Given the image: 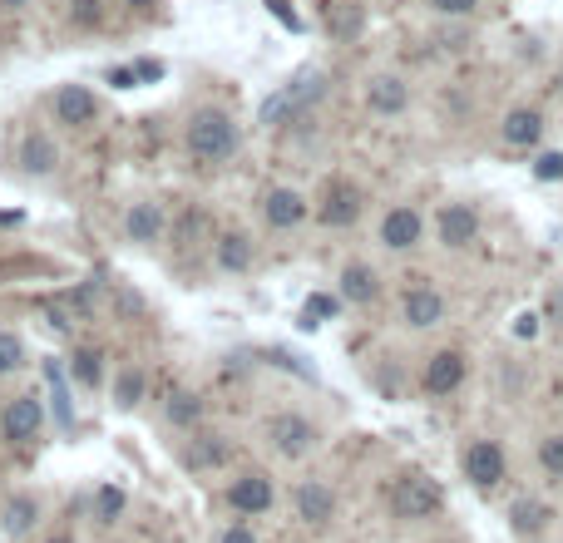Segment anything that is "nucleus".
<instances>
[{
  "instance_id": "1",
  "label": "nucleus",
  "mask_w": 563,
  "mask_h": 543,
  "mask_svg": "<svg viewBox=\"0 0 563 543\" xmlns=\"http://www.w3.org/2000/svg\"><path fill=\"white\" fill-rule=\"evenodd\" d=\"M188 149L198 158H228L238 149V124H233L223 109H203V114H193V124H188Z\"/></svg>"
},
{
  "instance_id": "2",
  "label": "nucleus",
  "mask_w": 563,
  "mask_h": 543,
  "mask_svg": "<svg viewBox=\"0 0 563 543\" xmlns=\"http://www.w3.org/2000/svg\"><path fill=\"white\" fill-rule=\"evenodd\" d=\"M440 504H445V494L425 474H405L401 484H396V494H391V509L401 519H430V514H440Z\"/></svg>"
},
{
  "instance_id": "3",
  "label": "nucleus",
  "mask_w": 563,
  "mask_h": 543,
  "mask_svg": "<svg viewBox=\"0 0 563 543\" xmlns=\"http://www.w3.org/2000/svg\"><path fill=\"white\" fill-rule=\"evenodd\" d=\"M322 89H326L322 75H302L297 84H287L277 99H267V104H262V124H282L287 114H302L312 99H322Z\"/></svg>"
},
{
  "instance_id": "4",
  "label": "nucleus",
  "mask_w": 563,
  "mask_h": 543,
  "mask_svg": "<svg viewBox=\"0 0 563 543\" xmlns=\"http://www.w3.org/2000/svg\"><path fill=\"white\" fill-rule=\"evenodd\" d=\"M40 420H45L40 400H35V395H15V400L5 405V415H0V430H5L10 445H25V440L40 435Z\"/></svg>"
},
{
  "instance_id": "5",
  "label": "nucleus",
  "mask_w": 563,
  "mask_h": 543,
  "mask_svg": "<svg viewBox=\"0 0 563 543\" xmlns=\"http://www.w3.org/2000/svg\"><path fill=\"white\" fill-rule=\"evenodd\" d=\"M267 435H272V445H277L287 460H302V455L317 445V430H312V420H302V415H272Z\"/></svg>"
},
{
  "instance_id": "6",
  "label": "nucleus",
  "mask_w": 563,
  "mask_h": 543,
  "mask_svg": "<svg viewBox=\"0 0 563 543\" xmlns=\"http://www.w3.org/2000/svg\"><path fill=\"white\" fill-rule=\"evenodd\" d=\"M465 474H470L475 489H499V484H504V450H499L494 440L470 445V450H465Z\"/></svg>"
},
{
  "instance_id": "7",
  "label": "nucleus",
  "mask_w": 563,
  "mask_h": 543,
  "mask_svg": "<svg viewBox=\"0 0 563 543\" xmlns=\"http://www.w3.org/2000/svg\"><path fill=\"white\" fill-rule=\"evenodd\" d=\"M228 504H233L238 514H267V509H272V479H267V474H242V479H233Z\"/></svg>"
},
{
  "instance_id": "8",
  "label": "nucleus",
  "mask_w": 563,
  "mask_h": 543,
  "mask_svg": "<svg viewBox=\"0 0 563 543\" xmlns=\"http://www.w3.org/2000/svg\"><path fill=\"white\" fill-rule=\"evenodd\" d=\"M475 237H480V213L470 203H450L440 213V242L445 247H470Z\"/></svg>"
},
{
  "instance_id": "9",
  "label": "nucleus",
  "mask_w": 563,
  "mask_h": 543,
  "mask_svg": "<svg viewBox=\"0 0 563 543\" xmlns=\"http://www.w3.org/2000/svg\"><path fill=\"white\" fill-rule=\"evenodd\" d=\"M356 213H361V193L351 183H331L322 208H317V218H322L326 228H346V223H356Z\"/></svg>"
},
{
  "instance_id": "10",
  "label": "nucleus",
  "mask_w": 563,
  "mask_h": 543,
  "mask_svg": "<svg viewBox=\"0 0 563 543\" xmlns=\"http://www.w3.org/2000/svg\"><path fill=\"white\" fill-rule=\"evenodd\" d=\"M460 381H465V356L460 351H435L430 366H425V390L430 395H450Z\"/></svg>"
},
{
  "instance_id": "11",
  "label": "nucleus",
  "mask_w": 563,
  "mask_h": 543,
  "mask_svg": "<svg viewBox=\"0 0 563 543\" xmlns=\"http://www.w3.org/2000/svg\"><path fill=\"white\" fill-rule=\"evenodd\" d=\"M366 104H371L376 114H401L405 104H410V89H405V79H396V75H376L366 84Z\"/></svg>"
},
{
  "instance_id": "12",
  "label": "nucleus",
  "mask_w": 563,
  "mask_h": 543,
  "mask_svg": "<svg viewBox=\"0 0 563 543\" xmlns=\"http://www.w3.org/2000/svg\"><path fill=\"white\" fill-rule=\"evenodd\" d=\"M55 114H60V124H89L99 114V104H94V94L84 84H65L55 94Z\"/></svg>"
},
{
  "instance_id": "13",
  "label": "nucleus",
  "mask_w": 563,
  "mask_h": 543,
  "mask_svg": "<svg viewBox=\"0 0 563 543\" xmlns=\"http://www.w3.org/2000/svg\"><path fill=\"white\" fill-rule=\"evenodd\" d=\"M381 242H386V247H396V252L415 247V242H420V213H415V208H396V213H386V223H381Z\"/></svg>"
},
{
  "instance_id": "14",
  "label": "nucleus",
  "mask_w": 563,
  "mask_h": 543,
  "mask_svg": "<svg viewBox=\"0 0 563 543\" xmlns=\"http://www.w3.org/2000/svg\"><path fill=\"white\" fill-rule=\"evenodd\" d=\"M297 514L307 519V524H326L331 514H336V499H331V489L317 484V479H307L302 489H297Z\"/></svg>"
},
{
  "instance_id": "15",
  "label": "nucleus",
  "mask_w": 563,
  "mask_h": 543,
  "mask_svg": "<svg viewBox=\"0 0 563 543\" xmlns=\"http://www.w3.org/2000/svg\"><path fill=\"white\" fill-rule=\"evenodd\" d=\"M401 311H405V321H410V326H420V331H425V326H435V321L445 316V302H440L430 287H410Z\"/></svg>"
},
{
  "instance_id": "16",
  "label": "nucleus",
  "mask_w": 563,
  "mask_h": 543,
  "mask_svg": "<svg viewBox=\"0 0 563 543\" xmlns=\"http://www.w3.org/2000/svg\"><path fill=\"white\" fill-rule=\"evenodd\" d=\"M539 134H544V119H539V109H514V114L504 119V144H514V149H529V144H539Z\"/></svg>"
},
{
  "instance_id": "17",
  "label": "nucleus",
  "mask_w": 563,
  "mask_h": 543,
  "mask_svg": "<svg viewBox=\"0 0 563 543\" xmlns=\"http://www.w3.org/2000/svg\"><path fill=\"white\" fill-rule=\"evenodd\" d=\"M307 218V203L292 193V188H272L267 193V223L272 228H292V223H302Z\"/></svg>"
},
{
  "instance_id": "18",
  "label": "nucleus",
  "mask_w": 563,
  "mask_h": 543,
  "mask_svg": "<svg viewBox=\"0 0 563 543\" xmlns=\"http://www.w3.org/2000/svg\"><path fill=\"white\" fill-rule=\"evenodd\" d=\"M376 292H381V282H376V272H371V267L351 262V267L341 272V297H346V302L366 307V302H376Z\"/></svg>"
},
{
  "instance_id": "19",
  "label": "nucleus",
  "mask_w": 563,
  "mask_h": 543,
  "mask_svg": "<svg viewBox=\"0 0 563 543\" xmlns=\"http://www.w3.org/2000/svg\"><path fill=\"white\" fill-rule=\"evenodd\" d=\"M20 163H25V173H55V144L45 134H30L20 144Z\"/></svg>"
},
{
  "instance_id": "20",
  "label": "nucleus",
  "mask_w": 563,
  "mask_h": 543,
  "mask_svg": "<svg viewBox=\"0 0 563 543\" xmlns=\"http://www.w3.org/2000/svg\"><path fill=\"white\" fill-rule=\"evenodd\" d=\"M163 233V213L154 203H139V208H129V237L134 242H154Z\"/></svg>"
},
{
  "instance_id": "21",
  "label": "nucleus",
  "mask_w": 563,
  "mask_h": 543,
  "mask_svg": "<svg viewBox=\"0 0 563 543\" xmlns=\"http://www.w3.org/2000/svg\"><path fill=\"white\" fill-rule=\"evenodd\" d=\"M40 519V509H35V499L30 494H20V499H10V509H5V534L10 539H20V534H30V524Z\"/></svg>"
},
{
  "instance_id": "22",
  "label": "nucleus",
  "mask_w": 563,
  "mask_h": 543,
  "mask_svg": "<svg viewBox=\"0 0 563 543\" xmlns=\"http://www.w3.org/2000/svg\"><path fill=\"white\" fill-rule=\"evenodd\" d=\"M544 519H549V509H544L539 499H519V504L509 509L514 534H539V529H544Z\"/></svg>"
},
{
  "instance_id": "23",
  "label": "nucleus",
  "mask_w": 563,
  "mask_h": 543,
  "mask_svg": "<svg viewBox=\"0 0 563 543\" xmlns=\"http://www.w3.org/2000/svg\"><path fill=\"white\" fill-rule=\"evenodd\" d=\"M218 262H223L228 272H242V267L252 262V247H247V237H242V233L223 237V247H218Z\"/></svg>"
},
{
  "instance_id": "24",
  "label": "nucleus",
  "mask_w": 563,
  "mask_h": 543,
  "mask_svg": "<svg viewBox=\"0 0 563 543\" xmlns=\"http://www.w3.org/2000/svg\"><path fill=\"white\" fill-rule=\"evenodd\" d=\"M218 460H228V445L218 435H203V445L188 450V465H218Z\"/></svg>"
},
{
  "instance_id": "25",
  "label": "nucleus",
  "mask_w": 563,
  "mask_h": 543,
  "mask_svg": "<svg viewBox=\"0 0 563 543\" xmlns=\"http://www.w3.org/2000/svg\"><path fill=\"white\" fill-rule=\"evenodd\" d=\"M326 25H331L336 35H356V30H361V10H356V5H351V10H331V5H326Z\"/></svg>"
},
{
  "instance_id": "26",
  "label": "nucleus",
  "mask_w": 563,
  "mask_h": 543,
  "mask_svg": "<svg viewBox=\"0 0 563 543\" xmlns=\"http://www.w3.org/2000/svg\"><path fill=\"white\" fill-rule=\"evenodd\" d=\"M20 361H25V346H20V336L0 331V376H5V371H15Z\"/></svg>"
},
{
  "instance_id": "27",
  "label": "nucleus",
  "mask_w": 563,
  "mask_h": 543,
  "mask_svg": "<svg viewBox=\"0 0 563 543\" xmlns=\"http://www.w3.org/2000/svg\"><path fill=\"white\" fill-rule=\"evenodd\" d=\"M539 465L549 469V474H559V479H563V435H549V440L539 445Z\"/></svg>"
},
{
  "instance_id": "28",
  "label": "nucleus",
  "mask_w": 563,
  "mask_h": 543,
  "mask_svg": "<svg viewBox=\"0 0 563 543\" xmlns=\"http://www.w3.org/2000/svg\"><path fill=\"white\" fill-rule=\"evenodd\" d=\"M198 410H203V405H198L193 395H173V400H168V420H178V425H193Z\"/></svg>"
},
{
  "instance_id": "29",
  "label": "nucleus",
  "mask_w": 563,
  "mask_h": 543,
  "mask_svg": "<svg viewBox=\"0 0 563 543\" xmlns=\"http://www.w3.org/2000/svg\"><path fill=\"white\" fill-rule=\"evenodd\" d=\"M94 509H99V519H104V524H114V514L124 509V489H114V484H109V489H99Z\"/></svg>"
},
{
  "instance_id": "30",
  "label": "nucleus",
  "mask_w": 563,
  "mask_h": 543,
  "mask_svg": "<svg viewBox=\"0 0 563 543\" xmlns=\"http://www.w3.org/2000/svg\"><path fill=\"white\" fill-rule=\"evenodd\" d=\"M45 376H50V390H55V410H60V425H70V395H65V381H60V366L50 361V366H45Z\"/></svg>"
},
{
  "instance_id": "31",
  "label": "nucleus",
  "mask_w": 563,
  "mask_h": 543,
  "mask_svg": "<svg viewBox=\"0 0 563 543\" xmlns=\"http://www.w3.org/2000/svg\"><path fill=\"white\" fill-rule=\"evenodd\" d=\"M75 376H80V386H99V356L94 351H75Z\"/></svg>"
},
{
  "instance_id": "32",
  "label": "nucleus",
  "mask_w": 563,
  "mask_h": 543,
  "mask_svg": "<svg viewBox=\"0 0 563 543\" xmlns=\"http://www.w3.org/2000/svg\"><path fill=\"white\" fill-rule=\"evenodd\" d=\"M139 395H144V376H139V371H124V376H119V400H124V405H139Z\"/></svg>"
},
{
  "instance_id": "33",
  "label": "nucleus",
  "mask_w": 563,
  "mask_h": 543,
  "mask_svg": "<svg viewBox=\"0 0 563 543\" xmlns=\"http://www.w3.org/2000/svg\"><path fill=\"white\" fill-rule=\"evenodd\" d=\"M534 173H539L544 183H559V178H563V154H544V158H539V168H534Z\"/></svg>"
},
{
  "instance_id": "34",
  "label": "nucleus",
  "mask_w": 563,
  "mask_h": 543,
  "mask_svg": "<svg viewBox=\"0 0 563 543\" xmlns=\"http://www.w3.org/2000/svg\"><path fill=\"white\" fill-rule=\"evenodd\" d=\"M70 15L80 25H99V0H70Z\"/></svg>"
},
{
  "instance_id": "35",
  "label": "nucleus",
  "mask_w": 563,
  "mask_h": 543,
  "mask_svg": "<svg viewBox=\"0 0 563 543\" xmlns=\"http://www.w3.org/2000/svg\"><path fill=\"white\" fill-rule=\"evenodd\" d=\"M267 5H272V15H277V20H282L287 30H302V20H297V10H292L287 0H267Z\"/></svg>"
},
{
  "instance_id": "36",
  "label": "nucleus",
  "mask_w": 563,
  "mask_h": 543,
  "mask_svg": "<svg viewBox=\"0 0 563 543\" xmlns=\"http://www.w3.org/2000/svg\"><path fill=\"white\" fill-rule=\"evenodd\" d=\"M430 5H435L440 15H470V10H475L480 0H430Z\"/></svg>"
},
{
  "instance_id": "37",
  "label": "nucleus",
  "mask_w": 563,
  "mask_h": 543,
  "mask_svg": "<svg viewBox=\"0 0 563 543\" xmlns=\"http://www.w3.org/2000/svg\"><path fill=\"white\" fill-rule=\"evenodd\" d=\"M331 311H336V302H331V297H312V302H307V321H302V326H317L312 316H331Z\"/></svg>"
},
{
  "instance_id": "38",
  "label": "nucleus",
  "mask_w": 563,
  "mask_h": 543,
  "mask_svg": "<svg viewBox=\"0 0 563 543\" xmlns=\"http://www.w3.org/2000/svg\"><path fill=\"white\" fill-rule=\"evenodd\" d=\"M134 75L154 84V79H163V65H159V60H139V65H134Z\"/></svg>"
},
{
  "instance_id": "39",
  "label": "nucleus",
  "mask_w": 563,
  "mask_h": 543,
  "mask_svg": "<svg viewBox=\"0 0 563 543\" xmlns=\"http://www.w3.org/2000/svg\"><path fill=\"white\" fill-rule=\"evenodd\" d=\"M534 331H539V316H534V311H524V316L514 321V336H534Z\"/></svg>"
},
{
  "instance_id": "40",
  "label": "nucleus",
  "mask_w": 563,
  "mask_h": 543,
  "mask_svg": "<svg viewBox=\"0 0 563 543\" xmlns=\"http://www.w3.org/2000/svg\"><path fill=\"white\" fill-rule=\"evenodd\" d=\"M134 70H109V84H119V89H134Z\"/></svg>"
},
{
  "instance_id": "41",
  "label": "nucleus",
  "mask_w": 563,
  "mask_h": 543,
  "mask_svg": "<svg viewBox=\"0 0 563 543\" xmlns=\"http://www.w3.org/2000/svg\"><path fill=\"white\" fill-rule=\"evenodd\" d=\"M223 543H257V539H252L247 529H228V534H223Z\"/></svg>"
},
{
  "instance_id": "42",
  "label": "nucleus",
  "mask_w": 563,
  "mask_h": 543,
  "mask_svg": "<svg viewBox=\"0 0 563 543\" xmlns=\"http://www.w3.org/2000/svg\"><path fill=\"white\" fill-rule=\"evenodd\" d=\"M549 311H554V316H563V292H554V302H549Z\"/></svg>"
},
{
  "instance_id": "43",
  "label": "nucleus",
  "mask_w": 563,
  "mask_h": 543,
  "mask_svg": "<svg viewBox=\"0 0 563 543\" xmlns=\"http://www.w3.org/2000/svg\"><path fill=\"white\" fill-rule=\"evenodd\" d=\"M0 5H5V10H20V5H25V0H0Z\"/></svg>"
},
{
  "instance_id": "44",
  "label": "nucleus",
  "mask_w": 563,
  "mask_h": 543,
  "mask_svg": "<svg viewBox=\"0 0 563 543\" xmlns=\"http://www.w3.org/2000/svg\"><path fill=\"white\" fill-rule=\"evenodd\" d=\"M50 543H70V539H50Z\"/></svg>"
},
{
  "instance_id": "45",
  "label": "nucleus",
  "mask_w": 563,
  "mask_h": 543,
  "mask_svg": "<svg viewBox=\"0 0 563 543\" xmlns=\"http://www.w3.org/2000/svg\"><path fill=\"white\" fill-rule=\"evenodd\" d=\"M559 89H563V70H559Z\"/></svg>"
},
{
  "instance_id": "46",
  "label": "nucleus",
  "mask_w": 563,
  "mask_h": 543,
  "mask_svg": "<svg viewBox=\"0 0 563 543\" xmlns=\"http://www.w3.org/2000/svg\"><path fill=\"white\" fill-rule=\"evenodd\" d=\"M134 5H149V0H134Z\"/></svg>"
}]
</instances>
